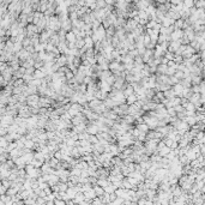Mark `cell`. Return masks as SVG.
Returning a JSON list of instances; mask_svg holds the SVG:
<instances>
[{
  "label": "cell",
  "mask_w": 205,
  "mask_h": 205,
  "mask_svg": "<svg viewBox=\"0 0 205 205\" xmlns=\"http://www.w3.org/2000/svg\"><path fill=\"white\" fill-rule=\"evenodd\" d=\"M33 72H34V68H29L28 70V73H33Z\"/></svg>",
  "instance_id": "cb8c5ba5"
},
{
  "label": "cell",
  "mask_w": 205,
  "mask_h": 205,
  "mask_svg": "<svg viewBox=\"0 0 205 205\" xmlns=\"http://www.w3.org/2000/svg\"><path fill=\"white\" fill-rule=\"evenodd\" d=\"M39 102V97L37 96H31V97H29V104H37Z\"/></svg>",
  "instance_id": "5bb4252c"
},
{
  "label": "cell",
  "mask_w": 205,
  "mask_h": 205,
  "mask_svg": "<svg viewBox=\"0 0 205 205\" xmlns=\"http://www.w3.org/2000/svg\"><path fill=\"white\" fill-rule=\"evenodd\" d=\"M88 140H89V143L91 144V145H94V144H96V143H98V138L96 137V134H90L89 138H88Z\"/></svg>",
  "instance_id": "8fae6325"
},
{
  "label": "cell",
  "mask_w": 205,
  "mask_h": 205,
  "mask_svg": "<svg viewBox=\"0 0 205 205\" xmlns=\"http://www.w3.org/2000/svg\"><path fill=\"white\" fill-rule=\"evenodd\" d=\"M73 77H75V75H73V72H72V71L67 70V71L65 72V78H66V81L71 79V78H73Z\"/></svg>",
  "instance_id": "ac0fdd59"
},
{
  "label": "cell",
  "mask_w": 205,
  "mask_h": 205,
  "mask_svg": "<svg viewBox=\"0 0 205 205\" xmlns=\"http://www.w3.org/2000/svg\"><path fill=\"white\" fill-rule=\"evenodd\" d=\"M27 146H33V143H31V142H28V143H27Z\"/></svg>",
  "instance_id": "d4e9b609"
},
{
  "label": "cell",
  "mask_w": 205,
  "mask_h": 205,
  "mask_svg": "<svg viewBox=\"0 0 205 205\" xmlns=\"http://www.w3.org/2000/svg\"><path fill=\"white\" fill-rule=\"evenodd\" d=\"M171 89H173V91H174L175 96H179V97H181V96H182V90H184V86H182L180 83L171 85Z\"/></svg>",
  "instance_id": "6da1fadb"
},
{
  "label": "cell",
  "mask_w": 205,
  "mask_h": 205,
  "mask_svg": "<svg viewBox=\"0 0 205 205\" xmlns=\"http://www.w3.org/2000/svg\"><path fill=\"white\" fill-rule=\"evenodd\" d=\"M167 64H158L157 66H156V73L157 75H165V72H167Z\"/></svg>",
  "instance_id": "3957f363"
},
{
  "label": "cell",
  "mask_w": 205,
  "mask_h": 205,
  "mask_svg": "<svg viewBox=\"0 0 205 205\" xmlns=\"http://www.w3.org/2000/svg\"><path fill=\"white\" fill-rule=\"evenodd\" d=\"M35 157H36V160H39V161H41V162H44V155H43L42 152L41 154H37Z\"/></svg>",
  "instance_id": "7402d4cb"
},
{
  "label": "cell",
  "mask_w": 205,
  "mask_h": 205,
  "mask_svg": "<svg viewBox=\"0 0 205 205\" xmlns=\"http://www.w3.org/2000/svg\"><path fill=\"white\" fill-rule=\"evenodd\" d=\"M92 190L95 192L96 197H100V198H102L103 194H104V190H103V187L101 186H98V185H94L92 186Z\"/></svg>",
  "instance_id": "7a4b0ae2"
},
{
  "label": "cell",
  "mask_w": 205,
  "mask_h": 205,
  "mask_svg": "<svg viewBox=\"0 0 205 205\" xmlns=\"http://www.w3.org/2000/svg\"><path fill=\"white\" fill-rule=\"evenodd\" d=\"M54 204H56V205H65L66 204V202L64 200V199H60V198H54Z\"/></svg>",
  "instance_id": "d6986e66"
},
{
  "label": "cell",
  "mask_w": 205,
  "mask_h": 205,
  "mask_svg": "<svg viewBox=\"0 0 205 205\" xmlns=\"http://www.w3.org/2000/svg\"><path fill=\"white\" fill-rule=\"evenodd\" d=\"M103 190H104V193H112V192L115 191V187H114V185L112 184V182H108L103 187Z\"/></svg>",
  "instance_id": "8992f818"
},
{
  "label": "cell",
  "mask_w": 205,
  "mask_h": 205,
  "mask_svg": "<svg viewBox=\"0 0 205 205\" xmlns=\"http://www.w3.org/2000/svg\"><path fill=\"white\" fill-rule=\"evenodd\" d=\"M174 76H175V77L178 78L179 81H180V79H182V78H184V77H185L184 72H182V71H179V70H176V71H175V73H174Z\"/></svg>",
  "instance_id": "2e32d148"
},
{
  "label": "cell",
  "mask_w": 205,
  "mask_h": 205,
  "mask_svg": "<svg viewBox=\"0 0 205 205\" xmlns=\"http://www.w3.org/2000/svg\"><path fill=\"white\" fill-rule=\"evenodd\" d=\"M66 40H67L66 42H75L76 41V35L73 34V33H68V34L66 35Z\"/></svg>",
  "instance_id": "7c38bea8"
},
{
  "label": "cell",
  "mask_w": 205,
  "mask_h": 205,
  "mask_svg": "<svg viewBox=\"0 0 205 205\" xmlns=\"http://www.w3.org/2000/svg\"><path fill=\"white\" fill-rule=\"evenodd\" d=\"M67 113H68V114H70L71 116H76L78 112H76V110H75V109H72V108H68V109H67Z\"/></svg>",
  "instance_id": "603a6c76"
},
{
  "label": "cell",
  "mask_w": 205,
  "mask_h": 205,
  "mask_svg": "<svg viewBox=\"0 0 205 205\" xmlns=\"http://www.w3.org/2000/svg\"><path fill=\"white\" fill-rule=\"evenodd\" d=\"M175 71H176V68H175V67H168V68H167L165 75H167V76H173L174 73H175Z\"/></svg>",
  "instance_id": "ffe728a7"
},
{
  "label": "cell",
  "mask_w": 205,
  "mask_h": 205,
  "mask_svg": "<svg viewBox=\"0 0 205 205\" xmlns=\"http://www.w3.org/2000/svg\"><path fill=\"white\" fill-rule=\"evenodd\" d=\"M182 31L181 30H175L174 33H171V37L170 40L171 41H176V40H180L181 37H182Z\"/></svg>",
  "instance_id": "277c9868"
},
{
  "label": "cell",
  "mask_w": 205,
  "mask_h": 205,
  "mask_svg": "<svg viewBox=\"0 0 205 205\" xmlns=\"http://www.w3.org/2000/svg\"><path fill=\"white\" fill-rule=\"evenodd\" d=\"M137 128H138V130L140 131V132H144V133H146L148 131L150 130V128H149V126H148V125H146V123H137Z\"/></svg>",
  "instance_id": "5b68a950"
},
{
  "label": "cell",
  "mask_w": 205,
  "mask_h": 205,
  "mask_svg": "<svg viewBox=\"0 0 205 205\" xmlns=\"http://www.w3.org/2000/svg\"><path fill=\"white\" fill-rule=\"evenodd\" d=\"M137 101V96H136V94L133 92L132 95H130V96H127L126 97V103L130 106V104H132V103H134Z\"/></svg>",
  "instance_id": "ba28073f"
},
{
  "label": "cell",
  "mask_w": 205,
  "mask_h": 205,
  "mask_svg": "<svg viewBox=\"0 0 205 205\" xmlns=\"http://www.w3.org/2000/svg\"><path fill=\"white\" fill-rule=\"evenodd\" d=\"M185 155L187 156V158H188L190 161H192V160H194V158H197V154H196L194 151H192L191 149H190V150H187V152H186Z\"/></svg>",
  "instance_id": "9c48e42d"
},
{
  "label": "cell",
  "mask_w": 205,
  "mask_h": 205,
  "mask_svg": "<svg viewBox=\"0 0 205 205\" xmlns=\"http://www.w3.org/2000/svg\"><path fill=\"white\" fill-rule=\"evenodd\" d=\"M173 108L175 109V112H176V113H180V112H184V110H185V108L181 106V104H176V106H174Z\"/></svg>",
  "instance_id": "44dd1931"
},
{
  "label": "cell",
  "mask_w": 205,
  "mask_h": 205,
  "mask_svg": "<svg viewBox=\"0 0 205 205\" xmlns=\"http://www.w3.org/2000/svg\"><path fill=\"white\" fill-rule=\"evenodd\" d=\"M107 184H108V180L107 179H97V182H96V185H98L101 187H104Z\"/></svg>",
  "instance_id": "4fadbf2b"
},
{
  "label": "cell",
  "mask_w": 205,
  "mask_h": 205,
  "mask_svg": "<svg viewBox=\"0 0 205 205\" xmlns=\"http://www.w3.org/2000/svg\"><path fill=\"white\" fill-rule=\"evenodd\" d=\"M170 151V148H168V146H163L162 149H160V150H157V154L161 156V157H163V156H165L168 152Z\"/></svg>",
  "instance_id": "52a82bcc"
},
{
  "label": "cell",
  "mask_w": 205,
  "mask_h": 205,
  "mask_svg": "<svg viewBox=\"0 0 205 205\" xmlns=\"http://www.w3.org/2000/svg\"><path fill=\"white\" fill-rule=\"evenodd\" d=\"M167 114L169 116H176V112L173 107H169V108H167Z\"/></svg>",
  "instance_id": "9a60e30c"
},
{
  "label": "cell",
  "mask_w": 205,
  "mask_h": 205,
  "mask_svg": "<svg viewBox=\"0 0 205 205\" xmlns=\"http://www.w3.org/2000/svg\"><path fill=\"white\" fill-rule=\"evenodd\" d=\"M185 109L186 110H194V112H196V106H194L193 103L188 102L186 106H185Z\"/></svg>",
  "instance_id": "e0dca14e"
},
{
  "label": "cell",
  "mask_w": 205,
  "mask_h": 205,
  "mask_svg": "<svg viewBox=\"0 0 205 205\" xmlns=\"http://www.w3.org/2000/svg\"><path fill=\"white\" fill-rule=\"evenodd\" d=\"M163 96L165 97V98H171V97H174L175 96V94H174V91H173V89H168V90H165V91H163Z\"/></svg>",
  "instance_id": "30bf717a"
}]
</instances>
